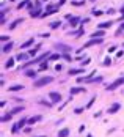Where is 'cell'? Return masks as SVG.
Listing matches in <instances>:
<instances>
[{
	"label": "cell",
	"mask_w": 124,
	"mask_h": 137,
	"mask_svg": "<svg viewBox=\"0 0 124 137\" xmlns=\"http://www.w3.org/2000/svg\"><path fill=\"white\" fill-rule=\"evenodd\" d=\"M52 80H53V79H52L50 76H46V77H41V79H38V80H36V82H35L33 85H35L36 88H41V87H44V85L50 84Z\"/></svg>",
	"instance_id": "obj_1"
},
{
	"label": "cell",
	"mask_w": 124,
	"mask_h": 137,
	"mask_svg": "<svg viewBox=\"0 0 124 137\" xmlns=\"http://www.w3.org/2000/svg\"><path fill=\"white\" fill-rule=\"evenodd\" d=\"M47 55H49V52H46V54H42V55H39V57H38V58H35L33 62H27V63L24 65V66H22V69H24V68H27V66H28V65H31V63L35 65V63H39V62H42V60H44V58H46Z\"/></svg>",
	"instance_id": "obj_2"
},
{
	"label": "cell",
	"mask_w": 124,
	"mask_h": 137,
	"mask_svg": "<svg viewBox=\"0 0 124 137\" xmlns=\"http://www.w3.org/2000/svg\"><path fill=\"white\" fill-rule=\"evenodd\" d=\"M49 98L52 99V102H60V101H61V95L57 93V91H52L50 95H49Z\"/></svg>",
	"instance_id": "obj_3"
},
{
	"label": "cell",
	"mask_w": 124,
	"mask_h": 137,
	"mask_svg": "<svg viewBox=\"0 0 124 137\" xmlns=\"http://www.w3.org/2000/svg\"><path fill=\"white\" fill-rule=\"evenodd\" d=\"M123 82H124V79H116L112 85H109V87H107V90H115L116 87H119V85L123 84Z\"/></svg>",
	"instance_id": "obj_4"
},
{
	"label": "cell",
	"mask_w": 124,
	"mask_h": 137,
	"mask_svg": "<svg viewBox=\"0 0 124 137\" xmlns=\"http://www.w3.org/2000/svg\"><path fill=\"white\" fill-rule=\"evenodd\" d=\"M101 41H102V38H99V39H94V38H93V39H91V41H88V43L85 44V46H83L82 49H86V47H90V46H94V44H99Z\"/></svg>",
	"instance_id": "obj_5"
},
{
	"label": "cell",
	"mask_w": 124,
	"mask_h": 137,
	"mask_svg": "<svg viewBox=\"0 0 124 137\" xmlns=\"http://www.w3.org/2000/svg\"><path fill=\"white\" fill-rule=\"evenodd\" d=\"M85 93V88L83 87H75V88H71V91H69V95L72 96V95H77V93Z\"/></svg>",
	"instance_id": "obj_6"
},
{
	"label": "cell",
	"mask_w": 124,
	"mask_h": 137,
	"mask_svg": "<svg viewBox=\"0 0 124 137\" xmlns=\"http://www.w3.org/2000/svg\"><path fill=\"white\" fill-rule=\"evenodd\" d=\"M55 47L61 49L63 52H71V47H69V46H64V44H55Z\"/></svg>",
	"instance_id": "obj_7"
},
{
	"label": "cell",
	"mask_w": 124,
	"mask_h": 137,
	"mask_svg": "<svg viewBox=\"0 0 124 137\" xmlns=\"http://www.w3.org/2000/svg\"><path fill=\"white\" fill-rule=\"evenodd\" d=\"M110 25H112V22L109 21V22H101V24H99L98 27H99V30H104V28H109Z\"/></svg>",
	"instance_id": "obj_8"
},
{
	"label": "cell",
	"mask_w": 124,
	"mask_h": 137,
	"mask_svg": "<svg viewBox=\"0 0 124 137\" xmlns=\"http://www.w3.org/2000/svg\"><path fill=\"white\" fill-rule=\"evenodd\" d=\"M119 107H121V106H119L118 102H116V104H113V106H112V107L109 109V114H115L116 110H119Z\"/></svg>",
	"instance_id": "obj_9"
},
{
	"label": "cell",
	"mask_w": 124,
	"mask_h": 137,
	"mask_svg": "<svg viewBox=\"0 0 124 137\" xmlns=\"http://www.w3.org/2000/svg\"><path fill=\"white\" fill-rule=\"evenodd\" d=\"M68 136H69V129L68 128H64V129H61L58 132V137H68Z\"/></svg>",
	"instance_id": "obj_10"
},
{
	"label": "cell",
	"mask_w": 124,
	"mask_h": 137,
	"mask_svg": "<svg viewBox=\"0 0 124 137\" xmlns=\"http://www.w3.org/2000/svg\"><path fill=\"white\" fill-rule=\"evenodd\" d=\"M33 44V38H30V39H27L24 44H21V49H25V47H28V46H31Z\"/></svg>",
	"instance_id": "obj_11"
},
{
	"label": "cell",
	"mask_w": 124,
	"mask_h": 137,
	"mask_svg": "<svg viewBox=\"0 0 124 137\" xmlns=\"http://www.w3.org/2000/svg\"><path fill=\"white\" fill-rule=\"evenodd\" d=\"M69 74L71 76H75V74H85L83 69H69Z\"/></svg>",
	"instance_id": "obj_12"
},
{
	"label": "cell",
	"mask_w": 124,
	"mask_h": 137,
	"mask_svg": "<svg viewBox=\"0 0 124 137\" xmlns=\"http://www.w3.org/2000/svg\"><path fill=\"white\" fill-rule=\"evenodd\" d=\"M24 88V87H22V85H19V84H16V85H13V87H10V91H19V90H22Z\"/></svg>",
	"instance_id": "obj_13"
},
{
	"label": "cell",
	"mask_w": 124,
	"mask_h": 137,
	"mask_svg": "<svg viewBox=\"0 0 124 137\" xmlns=\"http://www.w3.org/2000/svg\"><path fill=\"white\" fill-rule=\"evenodd\" d=\"M104 35H105V33H104V30H98V32H94L93 35H91V36H93L94 39H96V36H98V38H102Z\"/></svg>",
	"instance_id": "obj_14"
},
{
	"label": "cell",
	"mask_w": 124,
	"mask_h": 137,
	"mask_svg": "<svg viewBox=\"0 0 124 137\" xmlns=\"http://www.w3.org/2000/svg\"><path fill=\"white\" fill-rule=\"evenodd\" d=\"M28 57H30V54H19V55L16 57V60H19V62H21V60H27Z\"/></svg>",
	"instance_id": "obj_15"
},
{
	"label": "cell",
	"mask_w": 124,
	"mask_h": 137,
	"mask_svg": "<svg viewBox=\"0 0 124 137\" xmlns=\"http://www.w3.org/2000/svg\"><path fill=\"white\" fill-rule=\"evenodd\" d=\"M39 120H41V117L36 115V117H31V118H28V123H30V125H35V123H36V121H39Z\"/></svg>",
	"instance_id": "obj_16"
},
{
	"label": "cell",
	"mask_w": 124,
	"mask_h": 137,
	"mask_svg": "<svg viewBox=\"0 0 124 137\" xmlns=\"http://www.w3.org/2000/svg\"><path fill=\"white\" fill-rule=\"evenodd\" d=\"M11 47H13V43H8V44H5V46L2 47V51H3V52H10Z\"/></svg>",
	"instance_id": "obj_17"
},
{
	"label": "cell",
	"mask_w": 124,
	"mask_h": 137,
	"mask_svg": "<svg viewBox=\"0 0 124 137\" xmlns=\"http://www.w3.org/2000/svg\"><path fill=\"white\" fill-rule=\"evenodd\" d=\"M41 10H36V11H30V16L31 17H38V16H42V13H39Z\"/></svg>",
	"instance_id": "obj_18"
},
{
	"label": "cell",
	"mask_w": 124,
	"mask_h": 137,
	"mask_svg": "<svg viewBox=\"0 0 124 137\" xmlns=\"http://www.w3.org/2000/svg\"><path fill=\"white\" fill-rule=\"evenodd\" d=\"M25 76L27 77H36V73L31 71V69H28V71H25Z\"/></svg>",
	"instance_id": "obj_19"
},
{
	"label": "cell",
	"mask_w": 124,
	"mask_h": 137,
	"mask_svg": "<svg viewBox=\"0 0 124 137\" xmlns=\"http://www.w3.org/2000/svg\"><path fill=\"white\" fill-rule=\"evenodd\" d=\"M21 22H24V19H22V17H21V19H16V21H14V22H13V24L10 25V28H14V27L17 25V24H21Z\"/></svg>",
	"instance_id": "obj_20"
},
{
	"label": "cell",
	"mask_w": 124,
	"mask_h": 137,
	"mask_svg": "<svg viewBox=\"0 0 124 137\" xmlns=\"http://www.w3.org/2000/svg\"><path fill=\"white\" fill-rule=\"evenodd\" d=\"M13 65H14V58H10V60L5 63V66L6 68H13Z\"/></svg>",
	"instance_id": "obj_21"
},
{
	"label": "cell",
	"mask_w": 124,
	"mask_h": 137,
	"mask_svg": "<svg viewBox=\"0 0 124 137\" xmlns=\"http://www.w3.org/2000/svg\"><path fill=\"white\" fill-rule=\"evenodd\" d=\"M39 47H41V44H36V46H35V49H31L28 54H30V55H35V54L38 52V49H39Z\"/></svg>",
	"instance_id": "obj_22"
},
{
	"label": "cell",
	"mask_w": 124,
	"mask_h": 137,
	"mask_svg": "<svg viewBox=\"0 0 124 137\" xmlns=\"http://www.w3.org/2000/svg\"><path fill=\"white\" fill-rule=\"evenodd\" d=\"M11 115H13V114H8V115H3V117H2V121H3V123H5V121H10V120H11Z\"/></svg>",
	"instance_id": "obj_23"
},
{
	"label": "cell",
	"mask_w": 124,
	"mask_h": 137,
	"mask_svg": "<svg viewBox=\"0 0 124 137\" xmlns=\"http://www.w3.org/2000/svg\"><path fill=\"white\" fill-rule=\"evenodd\" d=\"M79 21H80L79 17H71V25H72V27H74V25H77V22H79Z\"/></svg>",
	"instance_id": "obj_24"
},
{
	"label": "cell",
	"mask_w": 124,
	"mask_h": 137,
	"mask_svg": "<svg viewBox=\"0 0 124 137\" xmlns=\"http://www.w3.org/2000/svg\"><path fill=\"white\" fill-rule=\"evenodd\" d=\"M58 27H60V21H55L50 24V28H58Z\"/></svg>",
	"instance_id": "obj_25"
},
{
	"label": "cell",
	"mask_w": 124,
	"mask_h": 137,
	"mask_svg": "<svg viewBox=\"0 0 124 137\" xmlns=\"http://www.w3.org/2000/svg\"><path fill=\"white\" fill-rule=\"evenodd\" d=\"M19 112H22V107H14V109H13V112H11V114L14 115V114H19Z\"/></svg>",
	"instance_id": "obj_26"
},
{
	"label": "cell",
	"mask_w": 124,
	"mask_h": 137,
	"mask_svg": "<svg viewBox=\"0 0 124 137\" xmlns=\"http://www.w3.org/2000/svg\"><path fill=\"white\" fill-rule=\"evenodd\" d=\"M60 57H63V55H60V54H55V55H50V60H58Z\"/></svg>",
	"instance_id": "obj_27"
},
{
	"label": "cell",
	"mask_w": 124,
	"mask_h": 137,
	"mask_svg": "<svg viewBox=\"0 0 124 137\" xmlns=\"http://www.w3.org/2000/svg\"><path fill=\"white\" fill-rule=\"evenodd\" d=\"M110 63H112V60H110V57H107L105 60H104V65H105V66H109Z\"/></svg>",
	"instance_id": "obj_28"
},
{
	"label": "cell",
	"mask_w": 124,
	"mask_h": 137,
	"mask_svg": "<svg viewBox=\"0 0 124 137\" xmlns=\"http://www.w3.org/2000/svg\"><path fill=\"white\" fill-rule=\"evenodd\" d=\"M63 58H64V60H68V62H72L71 55H68V54H64V55H63Z\"/></svg>",
	"instance_id": "obj_29"
},
{
	"label": "cell",
	"mask_w": 124,
	"mask_h": 137,
	"mask_svg": "<svg viewBox=\"0 0 124 137\" xmlns=\"http://www.w3.org/2000/svg\"><path fill=\"white\" fill-rule=\"evenodd\" d=\"M11 131H13V132H17V131H19V125L16 123L14 126H13V129H11Z\"/></svg>",
	"instance_id": "obj_30"
},
{
	"label": "cell",
	"mask_w": 124,
	"mask_h": 137,
	"mask_svg": "<svg viewBox=\"0 0 124 137\" xmlns=\"http://www.w3.org/2000/svg\"><path fill=\"white\" fill-rule=\"evenodd\" d=\"M93 14H94V16H101V14H102V11H98V10H93Z\"/></svg>",
	"instance_id": "obj_31"
},
{
	"label": "cell",
	"mask_w": 124,
	"mask_h": 137,
	"mask_svg": "<svg viewBox=\"0 0 124 137\" xmlns=\"http://www.w3.org/2000/svg\"><path fill=\"white\" fill-rule=\"evenodd\" d=\"M39 68H41V69H47V68H49V65H47V62H46V63H41V66H39Z\"/></svg>",
	"instance_id": "obj_32"
},
{
	"label": "cell",
	"mask_w": 124,
	"mask_h": 137,
	"mask_svg": "<svg viewBox=\"0 0 124 137\" xmlns=\"http://www.w3.org/2000/svg\"><path fill=\"white\" fill-rule=\"evenodd\" d=\"M0 39H2V41H6V39H8V36H6V35H2V36H0Z\"/></svg>",
	"instance_id": "obj_33"
},
{
	"label": "cell",
	"mask_w": 124,
	"mask_h": 137,
	"mask_svg": "<svg viewBox=\"0 0 124 137\" xmlns=\"http://www.w3.org/2000/svg\"><path fill=\"white\" fill-rule=\"evenodd\" d=\"M74 112H75V114H82V112H83V109H80V107H79V109H75Z\"/></svg>",
	"instance_id": "obj_34"
},
{
	"label": "cell",
	"mask_w": 124,
	"mask_h": 137,
	"mask_svg": "<svg viewBox=\"0 0 124 137\" xmlns=\"http://www.w3.org/2000/svg\"><path fill=\"white\" fill-rule=\"evenodd\" d=\"M94 99H96V98H93V99L90 101V102H88V107H91V106H93V102H94Z\"/></svg>",
	"instance_id": "obj_35"
},
{
	"label": "cell",
	"mask_w": 124,
	"mask_h": 137,
	"mask_svg": "<svg viewBox=\"0 0 124 137\" xmlns=\"http://www.w3.org/2000/svg\"><path fill=\"white\" fill-rule=\"evenodd\" d=\"M38 137H46V136H38Z\"/></svg>",
	"instance_id": "obj_36"
},
{
	"label": "cell",
	"mask_w": 124,
	"mask_h": 137,
	"mask_svg": "<svg viewBox=\"0 0 124 137\" xmlns=\"http://www.w3.org/2000/svg\"><path fill=\"white\" fill-rule=\"evenodd\" d=\"M86 137H93V136H86Z\"/></svg>",
	"instance_id": "obj_37"
},
{
	"label": "cell",
	"mask_w": 124,
	"mask_h": 137,
	"mask_svg": "<svg viewBox=\"0 0 124 137\" xmlns=\"http://www.w3.org/2000/svg\"><path fill=\"white\" fill-rule=\"evenodd\" d=\"M93 2H94V0H93Z\"/></svg>",
	"instance_id": "obj_38"
}]
</instances>
